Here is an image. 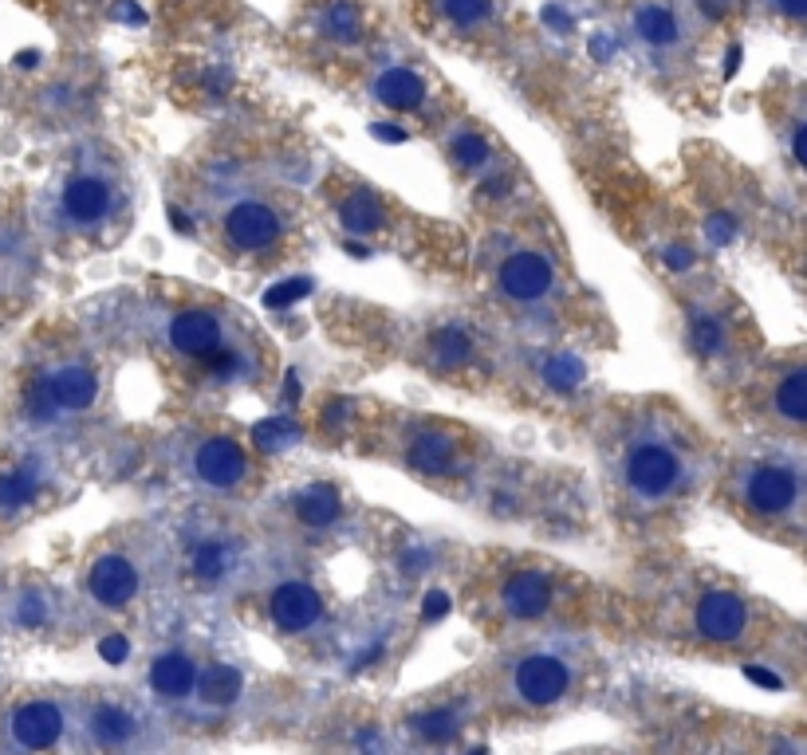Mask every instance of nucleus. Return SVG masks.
Segmentation results:
<instances>
[{
  "label": "nucleus",
  "mask_w": 807,
  "mask_h": 755,
  "mask_svg": "<svg viewBox=\"0 0 807 755\" xmlns=\"http://www.w3.org/2000/svg\"><path fill=\"white\" fill-rule=\"evenodd\" d=\"M741 504L768 524H799L807 519V465L788 457H764L741 468L736 480Z\"/></svg>",
  "instance_id": "f257e3e1"
},
{
  "label": "nucleus",
  "mask_w": 807,
  "mask_h": 755,
  "mask_svg": "<svg viewBox=\"0 0 807 755\" xmlns=\"http://www.w3.org/2000/svg\"><path fill=\"white\" fill-rule=\"evenodd\" d=\"M622 473H627L630 493L639 496V500H665V496L682 484L685 465H682V453H677L674 445L646 437L627 453Z\"/></svg>",
  "instance_id": "f03ea898"
},
{
  "label": "nucleus",
  "mask_w": 807,
  "mask_h": 755,
  "mask_svg": "<svg viewBox=\"0 0 807 755\" xmlns=\"http://www.w3.org/2000/svg\"><path fill=\"white\" fill-rule=\"evenodd\" d=\"M753 622V610L736 590H710V594L697 598V610H693V625L705 641H717V645H728V641H741Z\"/></svg>",
  "instance_id": "7ed1b4c3"
},
{
  "label": "nucleus",
  "mask_w": 807,
  "mask_h": 755,
  "mask_svg": "<svg viewBox=\"0 0 807 755\" xmlns=\"http://www.w3.org/2000/svg\"><path fill=\"white\" fill-rule=\"evenodd\" d=\"M95 394H99V377L91 374L87 366H60L55 374H48L44 382H40V390H37V417H48L52 410H68V413H75V410H87L91 402H95Z\"/></svg>",
  "instance_id": "20e7f679"
},
{
  "label": "nucleus",
  "mask_w": 807,
  "mask_h": 755,
  "mask_svg": "<svg viewBox=\"0 0 807 755\" xmlns=\"http://www.w3.org/2000/svg\"><path fill=\"white\" fill-rule=\"evenodd\" d=\"M513 685H516V693H520V701L544 709V704H556L559 696L568 693L571 673H568V665L559 658H551V653H532V658H524L520 665H516Z\"/></svg>",
  "instance_id": "39448f33"
},
{
  "label": "nucleus",
  "mask_w": 807,
  "mask_h": 755,
  "mask_svg": "<svg viewBox=\"0 0 807 755\" xmlns=\"http://www.w3.org/2000/svg\"><path fill=\"white\" fill-rule=\"evenodd\" d=\"M500 291L516 303H536L551 291L556 283V272H551V263L544 260L540 252H513L505 263H500V276H497Z\"/></svg>",
  "instance_id": "423d86ee"
},
{
  "label": "nucleus",
  "mask_w": 807,
  "mask_h": 755,
  "mask_svg": "<svg viewBox=\"0 0 807 755\" xmlns=\"http://www.w3.org/2000/svg\"><path fill=\"white\" fill-rule=\"evenodd\" d=\"M194 473L201 484L209 488H232V484L245 480L249 473V457H245V448L229 437H209L201 448H197L194 457Z\"/></svg>",
  "instance_id": "0eeeda50"
},
{
  "label": "nucleus",
  "mask_w": 807,
  "mask_h": 755,
  "mask_svg": "<svg viewBox=\"0 0 807 755\" xmlns=\"http://www.w3.org/2000/svg\"><path fill=\"white\" fill-rule=\"evenodd\" d=\"M268 610H272V622L284 633H303L323 618V598L308 582H280L272 590Z\"/></svg>",
  "instance_id": "6e6552de"
},
{
  "label": "nucleus",
  "mask_w": 807,
  "mask_h": 755,
  "mask_svg": "<svg viewBox=\"0 0 807 755\" xmlns=\"http://www.w3.org/2000/svg\"><path fill=\"white\" fill-rule=\"evenodd\" d=\"M169 347L189 354V359H209L221 347V319L205 308L178 311L169 323Z\"/></svg>",
  "instance_id": "1a4fd4ad"
},
{
  "label": "nucleus",
  "mask_w": 807,
  "mask_h": 755,
  "mask_svg": "<svg viewBox=\"0 0 807 755\" xmlns=\"http://www.w3.org/2000/svg\"><path fill=\"white\" fill-rule=\"evenodd\" d=\"M87 587H91V594H95L99 607L118 610L138 594V571H134V562L123 559V555H103V559L91 567Z\"/></svg>",
  "instance_id": "9d476101"
},
{
  "label": "nucleus",
  "mask_w": 807,
  "mask_h": 755,
  "mask_svg": "<svg viewBox=\"0 0 807 755\" xmlns=\"http://www.w3.org/2000/svg\"><path fill=\"white\" fill-rule=\"evenodd\" d=\"M63 736V712L52 701H32L20 704L12 712V740L28 752H44V747L60 744Z\"/></svg>",
  "instance_id": "9b49d317"
},
{
  "label": "nucleus",
  "mask_w": 807,
  "mask_h": 755,
  "mask_svg": "<svg viewBox=\"0 0 807 755\" xmlns=\"http://www.w3.org/2000/svg\"><path fill=\"white\" fill-rule=\"evenodd\" d=\"M225 229H229V240L237 248H245V252H260V248H272L276 237H280V217H276L268 205L245 201L229 213Z\"/></svg>",
  "instance_id": "f8f14e48"
},
{
  "label": "nucleus",
  "mask_w": 807,
  "mask_h": 755,
  "mask_svg": "<svg viewBox=\"0 0 807 755\" xmlns=\"http://www.w3.org/2000/svg\"><path fill=\"white\" fill-rule=\"evenodd\" d=\"M768 410L776 413L784 425L807 430V362H796V366L776 374L772 394H768Z\"/></svg>",
  "instance_id": "ddd939ff"
},
{
  "label": "nucleus",
  "mask_w": 807,
  "mask_h": 755,
  "mask_svg": "<svg viewBox=\"0 0 807 755\" xmlns=\"http://www.w3.org/2000/svg\"><path fill=\"white\" fill-rule=\"evenodd\" d=\"M63 213L72 220H80V225H91V220L107 217L111 213V185L103 182V177H72L68 182V189H63Z\"/></svg>",
  "instance_id": "4468645a"
},
{
  "label": "nucleus",
  "mask_w": 807,
  "mask_h": 755,
  "mask_svg": "<svg viewBox=\"0 0 807 755\" xmlns=\"http://www.w3.org/2000/svg\"><path fill=\"white\" fill-rule=\"evenodd\" d=\"M500 598L513 618H540L551 607V582L540 571H520L505 582Z\"/></svg>",
  "instance_id": "2eb2a0df"
},
{
  "label": "nucleus",
  "mask_w": 807,
  "mask_h": 755,
  "mask_svg": "<svg viewBox=\"0 0 807 755\" xmlns=\"http://www.w3.org/2000/svg\"><path fill=\"white\" fill-rule=\"evenodd\" d=\"M374 99L382 106H391V111H417V106L426 103V83L417 80L414 71L391 68L374 80Z\"/></svg>",
  "instance_id": "dca6fc26"
},
{
  "label": "nucleus",
  "mask_w": 807,
  "mask_h": 755,
  "mask_svg": "<svg viewBox=\"0 0 807 755\" xmlns=\"http://www.w3.org/2000/svg\"><path fill=\"white\" fill-rule=\"evenodd\" d=\"M194 681H197V669H194V661H189V653H182V650L162 653V658L151 665L154 693L166 696V701H178V696H186L189 689H194Z\"/></svg>",
  "instance_id": "f3484780"
},
{
  "label": "nucleus",
  "mask_w": 807,
  "mask_h": 755,
  "mask_svg": "<svg viewBox=\"0 0 807 755\" xmlns=\"http://www.w3.org/2000/svg\"><path fill=\"white\" fill-rule=\"evenodd\" d=\"M339 493L331 488V484H311V488H303L300 496H296V516L303 519L308 527H328L339 519Z\"/></svg>",
  "instance_id": "a211bd4d"
},
{
  "label": "nucleus",
  "mask_w": 807,
  "mask_h": 755,
  "mask_svg": "<svg viewBox=\"0 0 807 755\" xmlns=\"http://www.w3.org/2000/svg\"><path fill=\"white\" fill-rule=\"evenodd\" d=\"M339 220H343L346 232H374L382 229L386 213H382L379 197H371L366 189H355V194L343 197V205H339Z\"/></svg>",
  "instance_id": "6ab92c4d"
},
{
  "label": "nucleus",
  "mask_w": 807,
  "mask_h": 755,
  "mask_svg": "<svg viewBox=\"0 0 807 755\" xmlns=\"http://www.w3.org/2000/svg\"><path fill=\"white\" fill-rule=\"evenodd\" d=\"M91 732H95L99 744H126L134 736V716L118 704H99L95 716H91Z\"/></svg>",
  "instance_id": "aec40b11"
},
{
  "label": "nucleus",
  "mask_w": 807,
  "mask_h": 755,
  "mask_svg": "<svg viewBox=\"0 0 807 755\" xmlns=\"http://www.w3.org/2000/svg\"><path fill=\"white\" fill-rule=\"evenodd\" d=\"M410 465L417 473H445L453 465V441L437 437V433H422V437L410 445Z\"/></svg>",
  "instance_id": "412c9836"
},
{
  "label": "nucleus",
  "mask_w": 807,
  "mask_h": 755,
  "mask_svg": "<svg viewBox=\"0 0 807 755\" xmlns=\"http://www.w3.org/2000/svg\"><path fill=\"white\" fill-rule=\"evenodd\" d=\"M240 689H245V676H240V669H232V665H214L201 676L205 704H217V709H225V704L237 701Z\"/></svg>",
  "instance_id": "4be33fe9"
},
{
  "label": "nucleus",
  "mask_w": 807,
  "mask_h": 755,
  "mask_svg": "<svg viewBox=\"0 0 807 755\" xmlns=\"http://www.w3.org/2000/svg\"><path fill=\"white\" fill-rule=\"evenodd\" d=\"M677 32H682V28H677L674 12L662 9V4H646V9L639 12V35L646 40V44H654V48L674 44Z\"/></svg>",
  "instance_id": "5701e85b"
},
{
  "label": "nucleus",
  "mask_w": 807,
  "mask_h": 755,
  "mask_svg": "<svg viewBox=\"0 0 807 755\" xmlns=\"http://www.w3.org/2000/svg\"><path fill=\"white\" fill-rule=\"evenodd\" d=\"M37 473H28V468H12V473H0V508L4 511H17L24 504L37 500Z\"/></svg>",
  "instance_id": "b1692460"
},
{
  "label": "nucleus",
  "mask_w": 807,
  "mask_h": 755,
  "mask_svg": "<svg viewBox=\"0 0 807 755\" xmlns=\"http://www.w3.org/2000/svg\"><path fill=\"white\" fill-rule=\"evenodd\" d=\"M784 142H788V158L796 162V169L807 177V95L792 106L788 123H784Z\"/></svg>",
  "instance_id": "393cba45"
},
{
  "label": "nucleus",
  "mask_w": 807,
  "mask_h": 755,
  "mask_svg": "<svg viewBox=\"0 0 807 755\" xmlns=\"http://www.w3.org/2000/svg\"><path fill=\"white\" fill-rule=\"evenodd\" d=\"M430 347H434V359L442 362V366H462V362L473 354V339L465 331H457V327H442V331L430 339Z\"/></svg>",
  "instance_id": "a878e982"
},
{
  "label": "nucleus",
  "mask_w": 807,
  "mask_h": 755,
  "mask_svg": "<svg viewBox=\"0 0 807 755\" xmlns=\"http://www.w3.org/2000/svg\"><path fill=\"white\" fill-rule=\"evenodd\" d=\"M225 571H229V547H221V544L197 547V555H194V575H197V579H201V582H221Z\"/></svg>",
  "instance_id": "bb28decb"
},
{
  "label": "nucleus",
  "mask_w": 807,
  "mask_h": 755,
  "mask_svg": "<svg viewBox=\"0 0 807 755\" xmlns=\"http://www.w3.org/2000/svg\"><path fill=\"white\" fill-rule=\"evenodd\" d=\"M442 12L457 28H477V24H485L488 12H493V0H442Z\"/></svg>",
  "instance_id": "cd10ccee"
},
{
  "label": "nucleus",
  "mask_w": 807,
  "mask_h": 755,
  "mask_svg": "<svg viewBox=\"0 0 807 755\" xmlns=\"http://www.w3.org/2000/svg\"><path fill=\"white\" fill-rule=\"evenodd\" d=\"M414 728H417V736L434 740V744H445V740L457 736V716H453V712H445V709L422 712V716H414Z\"/></svg>",
  "instance_id": "c85d7f7f"
},
{
  "label": "nucleus",
  "mask_w": 807,
  "mask_h": 755,
  "mask_svg": "<svg viewBox=\"0 0 807 755\" xmlns=\"http://www.w3.org/2000/svg\"><path fill=\"white\" fill-rule=\"evenodd\" d=\"M693 347H697V354H705V359L721 354L725 351V327L710 316H697L693 319Z\"/></svg>",
  "instance_id": "c756f323"
},
{
  "label": "nucleus",
  "mask_w": 807,
  "mask_h": 755,
  "mask_svg": "<svg viewBox=\"0 0 807 755\" xmlns=\"http://www.w3.org/2000/svg\"><path fill=\"white\" fill-rule=\"evenodd\" d=\"M323 28H328L335 40H359V12L346 4V0H339V4H331L328 17H323Z\"/></svg>",
  "instance_id": "7c9ffc66"
},
{
  "label": "nucleus",
  "mask_w": 807,
  "mask_h": 755,
  "mask_svg": "<svg viewBox=\"0 0 807 755\" xmlns=\"http://www.w3.org/2000/svg\"><path fill=\"white\" fill-rule=\"evenodd\" d=\"M453 158H457V166L477 169V166H485L493 154H488V142L480 138V134H462V138L453 142Z\"/></svg>",
  "instance_id": "2f4dec72"
},
{
  "label": "nucleus",
  "mask_w": 807,
  "mask_h": 755,
  "mask_svg": "<svg viewBox=\"0 0 807 755\" xmlns=\"http://www.w3.org/2000/svg\"><path fill=\"white\" fill-rule=\"evenodd\" d=\"M311 291V280H288L284 288H272L265 296V303L268 308H288V303H296L300 296H308Z\"/></svg>",
  "instance_id": "473e14b6"
},
{
  "label": "nucleus",
  "mask_w": 807,
  "mask_h": 755,
  "mask_svg": "<svg viewBox=\"0 0 807 755\" xmlns=\"http://www.w3.org/2000/svg\"><path fill=\"white\" fill-rule=\"evenodd\" d=\"M768 9L792 24H807V0H768Z\"/></svg>",
  "instance_id": "72a5a7b5"
},
{
  "label": "nucleus",
  "mask_w": 807,
  "mask_h": 755,
  "mask_svg": "<svg viewBox=\"0 0 807 755\" xmlns=\"http://www.w3.org/2000/svg\"><path fill=\"white\" fill-rule=\"evenodd\" d=\"M126 653H131V641L126 638H103L99 641V658L103 661H111V665H118V661H126Z\"/></svg>",
  "instance_id": "f704fd0d"
},
{
  "label": "nucleus",
  "mask_w": 807,
  "mask_h": 755,
  "mask_svg": "<svg viewBox=\"0 0 807 755\" xmlns=\"http://www.w3.org/2000/svg\"><path fill=\"white\" fill-rule=\"evenodd\" d=\"M445 610H449V598H445L442 590H430V594H426V607H422V614H426V618H442Z\"/></svg>",
  "instance_id": "c9c22d12"
},
{
  "label": "nucleus",
  "mask_w": 807,
  "mask_h": 755,
  "mask_svg": "<svg viewBox=\"0 0 807 755\" xmlns=\"http://www.w3.org/2000/svg\"><path fill=\"white\" fill-rule=\"evenodd\" d=\"M40 618H44V607H40V598H28L24 607H20V622H40Z\"/></svg>",
  "instance_id": "e433bc0d"
},
{
  "label": "nucleus",
  "mask_w": 807,
  "mask_h": 755,
  "mask_svg": "<svg viewBox=\"0 0 807 755\" xmlns=\"http://www.w3.org/2000/svg\"><path fill=\"white\" fill-rule=\"evenodd\" d=\"M665 263H670V268H677V272H682V268H690V263H693V256H690V252H682V248H670V256H665Z\"/></svg>",
  "instance_id": "4c0bfd02"
},
{
  "label": "nucleus",
  "mask_w": 807,
  "mask_h": 755,
  "mask_svg": "<svg viewBox=\"0 0 807 755\" xmlns=\"http://www.w3.org/2000/svg\"><path fill=\"white\" fill-rule=\"evenodd\" d=\"M169 220H174V229H178V232H189V229H194V225H189V220L182 217L178 209H169Z\"/></svg>",
  "instance_id": "58836bf2"
},
{
  "label": "nucleus",
  "mask_w": 807,
  "mask_h": 755,
  "mask_svg": "<svg viewBox=\"0 0 807 755\" xmlns=\"http://www.w3.org/2000/svg\"><path fill=\"white\" fill-rule=\"evenodd\" d=\"M17 63H20V68H37V52H20Z\"/></svg>",
  "instance_id": "ea45409f"
}]
</instances>
